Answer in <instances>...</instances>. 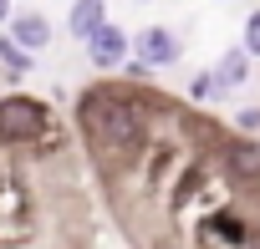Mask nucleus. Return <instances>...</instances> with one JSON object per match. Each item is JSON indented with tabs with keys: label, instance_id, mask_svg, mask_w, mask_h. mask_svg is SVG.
Returning a JSON list of instances; mask_svg holds the SVG:
<instances>
[{
	"label": "nucleus",
	"instance_id": "nucleus-4",
	"mask_svg": "<svg viewBox=\"0 0 260 249\" xmlns=\"http://www.w3.org/2000/svg\"><path fill=\"white\" fill-rule=\"evenodd\" d=\"M11 41L31 56V51H46L51 46V21L41 16V11H26V16H16L11 21Z\"/></svg>",
	"mask_w": 260,
	"mask_h": 249
},
{
	"label": "nucleus",
	"instance_id": "nucleus-6",
	"mask_svg": "<svg viewBox=\"0 0 260 249\" xmlns=\"http://www.w3.org/2000/svg\"><path fill=\"white\" fill-rule=\"evenodd\" d=\"M87 56H92L97 66H117V61H127V36H122V31L107 21V26H102V31L87 41Z\"/></svg>",
	"mask_w": 260,
	"mask_h": 249
},
{
	"label": "nucleus",
	"instance_id": "nucleus-2",
	"mask_svg": "<svg viewBox=\"0 0 260 249\" xmlns=\"http://www.w3.org/2000/svg\"><path fill=\"white\" fill-rule=\"evenodd\" d=\"M46 128V107L36 97H6L0 102V143H31Z\"/></svg>",
	"mask_w": 260,
	"mask_h": 249
},
{
	"label": "nucleus",
	"instance_id": "nucleus-10",
	"mask_svg": "<svg viewBox=\"0 0 260 249\" xmlns=\"http://www.w3.org/2000/svg\"><path fill=\"white\" fill-rule=\"evenodd\" d=\"M245 56H260V11H250L245 21Z\"/></svg>",
	"mask_w": 260,
	"mask_h": 249
},
{
	"label": "nucleus",
	"instance_id": "nucleus-11",
	"mask_svg": "<svg viewBox=\"0 0 260 249\" xmlns=\"http://www.w3.org/2000/svg\"><path fill=\"white\" fill-rule=\"evenodd\" d=\"M11 21V0H0V26H6Z\"/></svg>",
	"mask_w": 260,
	"mask_h": 249
},
{
	"label": "nucleus",
	"instance_id": "nucleus-8",
	"mask_svg": "<svg viewBox=\"0 0 260 249\" xmlns=\"http://www.w3.org/2000/svg\"><path fill=\"white\" fill-rule=\"evenodd\" d=\"M245 76H250V56H245V46H240V51H224L219 66H214V81H219V87H240Z\"/></svg>",
	"mask_w": 260,
	"mask_h": 249
},
{
	"label": "nucleus",
	"instance_id": "nucleus-1",
	"mask_svg": "<svg viewBox=\"0 0 260 249\" xmlns=\"http://www.w3.org/2000/svg\"><path fill=\"white\" fill-rule=\"evenodd\" d=\"M82 122H87V133H92L97 143H112V148H133V143L143 138L138 112L127 107L122 97H102V92H92V97L82 102Z\"/></svg>",
	"mask_w": 260,
	"mask_h": 249
},
{
	"label": "nucleus",
	"instance_id": "nucleus-5",
	"mask_svg": "<svg viewBox=\"0 0 260 249\" xmlns=\"http://www.w3.org/2000/svg\"><path fill=\"white\" fill-rule=\"evenodd\" d=\"M102 26H107V6H102V0H77V6L67 11V31L77 41H92Z\"/></svg>",
	"mask_w": 260,
	"mask_h": 249
},
{
	"label": "nucleus",
	"instance_id": "nucleus-9",
	"mask_svg": "<svg viewBox=\"0 0 260 249\" xmlns=\"http://www.w3.org/2000/svg\"><path fill=\"white\" fill-rule=\"evenodd\" d=\"M0 61H6L11 71H26V66H31V56H26V51L11 41V36H0Z\"/></svg>",
	"mask_w": 260,
	"mask_h": 249
},
{
	"label": "nucleus",
	"instance_id": "nucleus-7",
	"mask_svg": "<svg viewBox=\"0 0 260 249\" xmlns=\"http://www.w3.org/2000/svg\"><path fill=\"white\" fill-rule=\"evenodd\" d=\"M230 173L235 178H245V183H255L260 178V143H230Z\"/></svg>",
	"mask_w": 260,
	"mask_h": 249
},
{
	"label": "nucleus",
	"instance_id": "nucleus-3",
	"mask_svg": "<svg viewBox=\"0 0 260 249\" xmlns=\"http://www.w3.org/2000/svg\"><path fill=\"white\" fill-rule=\"evenodd\" d=\"M133 51H138L143 66H174V61H179V36L164 31V26H148V31L133 41Z\"/></svg>",
	"mask_w": 260,
	"mask_h": 249
}]
</instances>
